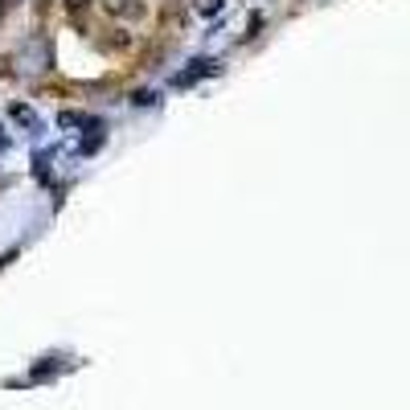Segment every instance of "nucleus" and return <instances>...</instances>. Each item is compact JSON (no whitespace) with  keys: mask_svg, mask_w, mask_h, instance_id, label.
<instances>
[{"mask_svg":"<svg viewBox=\"0 0 410 410\" xmlns=\"http://www.w3.org/2000/svg\"><path fill=\"white\" fill-rule=\"evenodd\" d=\"M99 4H103V12H111V16H127V21L148 16V4H140V0H99Z\"/></svg>","mask_w":410,"mask_h":410,"instance_id":"3","label":"nucleus"},{"mask_svg":"<svg viewBox=\"0 0 410 410\" xmlns=\"http://www.w3.org/2000/svg\"><path fill=\"white\" fill-rule=\"evenodd\" d=\"M16 4H21V0H0V21H4V16H8V8H16Z\"/></svg>","mask_w":410,"mask_h":410,"instance_id":"7","label":"nucleus"},{"mask_svg":"<svg viewBox=\"0 0 410 410\" xmlns=\"http://www.w3.org/2000/svg\"><path fill=\"white\" fill-rule=\"evenodd\" d=\"M131 33L127 29H103V33H94V49L99 53H127L131 49Z\"/></svg>","mask_w":410,"mask_h":410,"instance_id":"2","label":"nucleus"},{"mask_svg":"<svg viewBox=\"0 0 410 410\" xmlns=\"http://www.w3.org/2000/svg\"><path fill=\"white\" fill-rule=\"evenodd\" d=\"M49 66H53L49 37H45V33H33V37L21 45V70H49Z\"/></svg>","mask_w":410,"mask_h":410,"instance_id":"1","label":"nucleus"},{"mask_svg":"<svg viewBox=\"0 0 410 410\" xmlns=\"http://www.w3.org/2000/svg\"><path fill=\"white\" fill-rule=\"evenodd\" d=\"M185 21H189V16H185V4H181V0H168V4L160 8V25H164L168 33H181Z\"/></svg>","mask_w":410,"mask_h":410,"instance_id":"5","label":"nucleus"},{"mask_svg":"<svg viewBox=\"0 0 410 410\" xmlns=\"http://www.w3.org/2000/svg\"><path fill=\"white\" fill-rule=\"evenodd\" d=\"M62 8H66V21H70L78 33L90 29V0H62Z\"/></svg>","mask_w":410,"mask_h":410,"instance_id":"4","label":"nucleus"},{"mask_svg":"<svg viewBox=\"0 0 410 410\" xmlns=\"http://www.w3.org/2000/svg\"><path fill=\"white\" fill-rule=\"evenodd\" d=\"M12 119H16V123H29V127L37 123V119H33V111H29V107H21V103L12 107Z\"/></svg>","mask_w":410,"mask_h":410,"instance_id":"6","label":"nucleus"},{"mask_svg":"<svg viewBox=\"0 0 410 410\" xmlns=\"http://www.w3.org/2000/svg\"><path fill=\"white\" fill-rule=\"evenodd\" d=\"M49 4H53V0H37V4H33V8H37V16H45V12H49Z\"/></svg>","mask_w":410,"mask_h":410,"instance_id":"8","label":"nucleus"}]
</instances>
